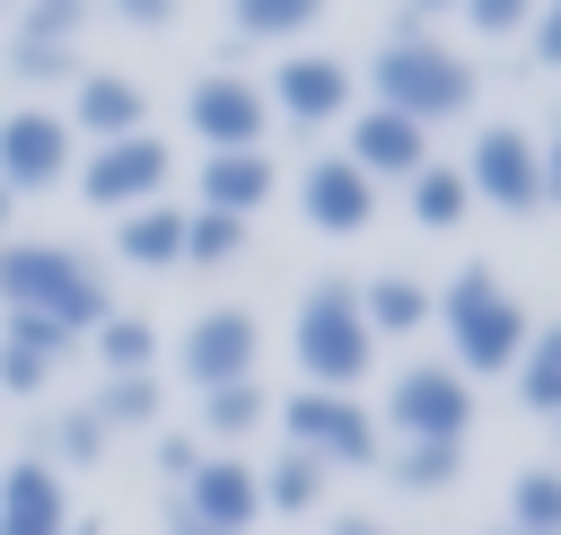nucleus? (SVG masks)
<instances>
[{
  "label": "nucleus",
  "mask_w": 561,
  "mask_h": 535,
  "mask_svg": "<svg viewBox=\"0 0 561 535\" xmlns=\"http://www.w3.org/2000/svg\"><path fill=\"white\" fill-rule=\"evenodd\" d=\"M0 307H26L61 333H96L114 316V289L96 272V254L79 246H53V237H0Z\"/></svg>",
  "instance_id": "1"
},
{
  "label": "nucleus",
  "mask_w": 561,
  "mask_h": 535,
  "mask_svg": "<svg viewBox=\"0 0 561 535\" xmlns=\"http://www.w3.org/2000/svg\"><path fill=\"white\" fill-rule=\"evenodd\" d=\"M438 333H447V368L473 386V377H500V368H517V351H526V333H535V316H526V298L491 272V263H465L447 289H438Z\"/></svg>",
  "instance_id": "2"
},
{
  "label": "nucleus",
  "mask_w": 561,
  "mask_h": 535,
  "mask_svg": "<svg viewBox=\"0 0 561 535\" xmlns=\"http://www.w3.org/2000/svg\"><path fill=\"white\" fill-rule=\"evenodd\" d=\"M368 88H377V105H386V114H412L421 132H438V123L473 114L482 70H473L456 44H438V35H386V44H377V61H368Z\"/></svg>",
  "instance_id": "3"
},
{
  "label": "nucleus",
  "mask_w": 561,
  "mask_h": 535,
  "mask_svg": "<svg viewBox=\"0 0 561 535\" xmlns=\"http://www.w3.org/2000/svg\"><path fill=\"white\" fill-rule=\"evenodd\" d=\"M289 351H298L307 386H324V395H359V377L377 368V333H368V316H359V289H351V281H316V289L298 298Z\"/></svg>",
  "instance_id": "4"
},
{
  "label": "nucleus",
  "mask_w": 561,
  "mask_h": 535,
  "mask_svg": "<svg viewBox=\"0 0 561 535\" xmlns=\"http://www.w3.org/2000/svg\"><path fill=\"white\" fill-rule=\"evenodd\" d=\"M280 447H298V456H316L324 474L333 465H377L386 456V430H377V412L359 403V395H324V386H298L289 403H280Z\"/></svg>",
  "instance_id": "5"
},
{
  "label": "nucleus",
  "mask_w": 561,
  "mask_h": 535,
  "mask_svg": "<svg viewBox=\"0 0 561 535\" xmlns=\"http://www.w3.org/2000/svg\"><path fill=\"white\" fill-rule=\"evenodd\" d=\"M386 439H438V447H465L473 430V386L447 368V360H412L386 377V412H377Z\"/></svg>",
  "instance_id": "6"
},
{
  "label": "nucleus",
  "mask_w": 561,
  "mask_h": 535,
  "mask_svg": "<svg viewBox=\"0 0 561 535\" xmlns=\"http://www.w3.org/2000/svg\"><path fill=\"white\" fill-rule=\"evenodd\" d=\"M167 175H175V149L158 140V132H131V140H96L88 158H79V193L96 202V210H140V202H167Z\"/></svg>",
  "instance_id": "7"
},
{
  "label": "nucleus",
  "mask_w": 561,
  "mask_h": 535,
  "mask_svg": "<svg viewBox=\"0 0 561 535\" xmlns=\"http://www.w3.org/2000/svg\"><path fill=\"white\" fill-rule=\"evenodd\" d=\"M465 193L491 202V210H535V202H543V149H535V132H517V123L473 132V149H465Z\"/></svg>",
  "instance_id": "8"
},
{
  "label": "nucleus",
  "mask_w": 561,
  "mask_h": 535,
  "mask_svg": "<svg viewBox=\"0 0 561 535\" xmlns=\"http://www.w3.org/2000/svg\"><path fill=\"white\" fill-rule=\"evenodd\" d=\"M175 368L210 395V386H237V377H254L263 368V325L245 316V307H202L184 333H175Z\"/></svg>",
  "instance_id": "9"
},
{
  "label": "nucleus",
  "mask_w": 561,
  "mask_h": 535,
  "mask_svg": "<svg viewBox=\"0 0 561 535\" xmlns=\"http://www.w3.org/2000/svg\"><path fill=\"white\" fill-rule=\"evenodd\" d=\"M263 123H272V105H263V79L202 70V79L184 88V132H193L202 149H263Z\"/></svg>",
  "instance_id": "10"
},
{
  "label": "nucleus",
  "mask_w": 561,
  "mask_h": 535,
  "mask_svg": "<svg viewBox=\"0 0 561 535\" xmlns=\"http://www.w3.org/2000/svg\"><path fill=\"white\" fill-rule=\"evenodd\" d=\"M61 175H70V123L44 114V105L0 114V193L26 202V193H53Z\"/></svg>",
  "instance_id": "11"
},
{
  "label": "nucleus",
  "mask_w": 561,
  "mask_h": 535,
  "mask_svg": "<svg viewBox=\"0 0 561 535\" xmlns=\"http://www.w3.org/2000/svg\"><path fill=\"white\" fill-rule=\"evenodd\" d=\"M263 105L280 123H298V132H324V123L351 114V61H333V53H280V70L263 79Z\"/></svg>",
  "instance_id": "12"
},
{
  "label": "nucleus",
  "mask_w": 561,
  "mask_h": 535,
  "mask_svg": "<svg viewBox=\"0 0 561 535\" xmlns=\"http://www.w3.org/2000/svg\"><path fill=\"white\" fill-rule=\"evenodd\" d=\"M175 509H193V517L219 526V535H245V526L263 517V482H254V465H245L237 447H202V465L184 474Z\"/></svg>",
  "instance_id": "13"
},
{
  "label": "nucleus",
  "mask_w": 561,
  "mask_h": 535,
  "mask_svg": "<svg viewBox=\"0 0 561 535\" xmlns=\"http://www.w3.org/2000/svg\"><path fill=\"white\" fill-rule=\"evenodd\" d=\"M298 210H307L316 237H359V228H377V184L333 149V158H307V175H298Z\"/></svg>",
  "instance_id": "14"
},
{
  "label": "nucleus",
  "mask_w": 561,
  "mask_h": 535,
  "mask_svg": "<svg viewBox=\"0 0 561 535\" xmlns=\"http://www.w3.org/2000/svg\"><path fill=\"white\" fill-rule=\"evenodd\" d=\"M368 184H412L421 167H430V132L412 123V114H386V105H359L351 114V149H342Z\"/></svg>",
  "instance_id": "15"
},
{
  "label": "nucleus",
  "mask_w": 561,
  "mask_h": 535,
  "mask_svg": "<svg viewBox=\"0 0 561 535\" xmlns=\"http://www.w3.org/2000/svg\"><path fill=\"white\" fill-rule=\"evenodd\" d=\"M70 140L88 132V140H131V132H149V88L140 79H123V70H88V79H70Z\"/></svg>",
  "instance_id": "16"
},
{
  "label": "nucleus",
  "mask_w": 561,
  "mask_h": 535,
  "mask_svg": "<svg viewBox=\"0 0 561 535\" xmlns=\"http://www.w3.org/2000/svg\"><path fill=\"white\" fill-rule=\"evenodd\" d=\"M70 526V482L44 456H18L0 474V535H61Z\"/></svg>",
  "instance_id": "17"
},
{
  "label": "nucleus",
  "mask_w": 561,
  "mask_h": 535,
  "mask_svg": "<svg viewBox=\"0 0 561 535\" xmlns=\"http://www.w3.org/2000/svg\"><path fill=\"white\" fill-rule=\"evenodd\" d=\"M272 184H280V167H272L263 149H210V158H202V202H193V210L254 219V210L272 202Z\"/></svg>",
  "instance_id": "18"
},
{
  "label": "nucleus",
  "mask_w": 561,
  "mask_h": 535,
  "mask_svg": "<svg viewBox=\"0 0 561 535\" xmlns=\"http://www.w3.org/2000/svg\"><path fill=\"white\" fill-rule=\"evenodd\" d=\"M114 254L140 263V272L184 263V210H175V202H140V210H123V219H114Z\"/></svg>",
  "instance_id": "19"
},
{
  "label": "nucleus",
  "mask_w": 561,
  "mask_h": 535,
  "mask_svg": "<svg viewBox=\"0 0 561 535\" xmlns=\"http://www.w3.org/2000/svg\"><path fill=\"white\" fill-rule=\"evenodd\" d=\"M430 307H438V289H430V281H412V272H377V281H359V316H368V333H377V342L421 333V325H430Z\"/></svg>",
  "instance_id": "20"
},
{
  "label": "nucleus",
  "mask_w": 561,
  "mask_h": 535,
  "mask_svg": "<svg viewBox=\"0 0 561 535\" xmlns=\"http://www.w3.org/2000/svg\"><path fill=\"white\" fill-rule=\"evenodd\" d=\"M403 202H412V228H465V210H473V193H465V167H456V158H430V167L403 184Z\"/></svg>",
  "instance_id": "21"
},
{
  "label": "nucleus",
  "mask_w": 561,
  "mask_h": 535,
  "mask_svg": "<svg viewBox=\"0 0 561 535\" xmlns=\"http://www.w3.org/2000/svg\"><path fill=\"white\" fill-rule=\"evenodd\" d=\"M88 342H96V368H105V377H149V368H158V325L131 316V307H114Z\"/></svg>",
  "instance_id": "22"
},
{
  "label": "nucleus",
  "mask_w": 561,
  "mask_h": 535,
  "mask_svg": "<svg viewBox=\"0 0 561 535\" xmlns=\"http://www.w3.org/2000/svg\"><path fill=\"white\" fill-rule=\"evenodd\" d=\"M88 412L105 421V439H114V430H158V421H167V386H158V377H105V386L88 395Z\"/></svg>",
  "instance_id": "23"
},
{
  "label": "nucleus",
  "mask_w": 561,
  "mask_h": 535,
  "mask_svg": "<svg viewBox=\"0 0 561 535\" xmlns=\"http://www.w3.org/2000/svg\"><path fill=\"white\" fill-rule=\"evenodd\" d=\"M263 421H272V395H263L254 377H237V386H210V395H202V430H193V439H202V447H210V439H254Z\"/></svg>",
  "instance_id": "24"
},
{
  "label": "nucleus",
  "mask_w": 561,
  "mask_h": 535,
  "mask_svg": "<svg viewBox=\"0 0 561 535\" xmlns=\"http://www.w3.org/2000/svg\"><path fill=\"white\" fill-rule=\"evenodd\" d=\"M377 465L394 474V491H447V482L465 474V447H438V439H386Z\"/></svg>",
  "instance_id": "25"
},
{
  "label": "nucleus",
  "mask_w": 561,
  "mask_h": 535,
  "mask_svg": "<svg viewBox=\"0 0 561 535\" xmlns=\"http://www.w3.org/2000/svg\"><path fill=\"white\" fill-rule=\"evenodd\" d=\"M254 482H263V517H272V509H280V517H307V509L324 500V465L298 456V447H280L272 465H254Z\"/></svg>",
  "instance_id": "26"
},
{
  "label": "nucleus",
  "mask_w": 561,
  "mask_h": 535,
  "mask_svg": "<svg viewBox=\"0 0 561 535\" xmlns=\"http://www.w3.org/2000/svg\"><path fill=\"white\" fill-rule=\"evenodd\" d=\"M508 377H517V403H526V412H543V421H552V412H561V325H535V333H526V351H517V368H508Z\"/></svg>",
  "instance_id": "27"
},
{
  "label": "nucleus",
  "mask_w": 561,
  "mask_h": 535,
  "mask_svg": "<svg viewBox=\"0 0 561 535\" xmlns=\"http://www.w3.org/2000/svg\"><path fill=\"white\" fill-rule=\"evenodd\" d=\"M35 439H44V447H35V456H44V465H53V474H61V465H70V474H88V465H96V456H105V421H96V412H88V403H70V412H53V421H44V430H35Z\"/></svg>",
  "instance_id": "28"
},
{
  "label": "nucleus",
  "mask_w": 561,
  "mask_h": 535,
  "mask_svg": "<svg viewBox=\"0 0 561 535\" xmlns=\"http://www.w3.org/2000/svg\"><path fill=\"white\" fill-rule=\"evenodd\" d=\"M316 18H324V0H228L237 44H289V35H307Z\"/></svg>",
  "instance_id": "29"
},
{
  "label": "nucleus",
  "mask_w": 561,
  "mask_h": 535,
  "mask_svg": "<svg viewBox=\"0 0 561 535\" xmlns=\"http://www.w3.org/2000/svg\"><path fill=\"white\" fill-rule=\"evenodd\" d=\"M508 535H561V465H526L508 482Z\"/></svg>",
  "instance_id": "30"
},
{
  "label": "nucleus",
  "mask_w": 561,
  "mask_h": 535,
  "mask_svg": "<svg viewBox=\"0 0 561 535\" xmlns=\"http://www.w3.org/2000/svg\"><path fill=\"white\" fill-rule=\"evenodd\" d=\"M96 18V0H18V26L9 35H26V44H70L79 53V26Z\"/></svg>",
  "instance_id": "31"
},
{
  "label": "nucleus",
  "mask_w": 561,
  "mask_h": 535,
  "mask_svg": "<svg viewBox=\"0 0 561 535\" xmlns=\"http://www.w3.org/2000/svg\"><path fill=\"white\" fill-rule=\"evenodd\" d=\"M245 246V219L228 210H184V263H237Z\"/></svg>",
  "instance_id": "32"
},
{
  "label": "nucleus",
  "mask_w": 561,
  "mask_h": 535,
  "mask_svg": "<svg viewBox=\"0 0 561 535\" xmlns=\"http://www.w3.org/2000/svg\"><path fill=\"white\" fill-rule=\"evenodd\" d=\"M0 342H26V351H44L53 368L79 351V333H61V325H44V316H26V307H0Z\"/></svg>",
  "instance_id": "33"
},
{
  "label": "nucleus",
  "mask_w": 561,
  "mask_h": 535,
  "mask_svg": "<svg viewBox=\"0 0 561 535\" xmlns=\"http://www.w3.org/2000/svg\"><path fill=\"white\" fill-rule=\"evenodd\" d=\"M456 18H465L473 35H491V44H508V35L535 26V0H456Z\"/></svg>",
  "instance_id": "34"
},
{
  "label": "nucleus",
  "mask_w": 561,
  "mask_h": 535,
  "mask_svg": "<svg viewBox=\"0 0 561 535\" xmlns=\"http://www.w3.org/2000/svg\"><path fill=\"white\" fill-rule=\"evenodd\" d=\"M9 70H18V79H70L79 53H70V44H26V35H9Z\"/></svg>",
  "instance_id": "35"
},
{
  "label": "nucleus",
  "mask_w": 561,
  "mask_h": 535,
  "mask_svg": "<svg viewBox=\"0 0 561 535\" xmlns=\"http://www.w3.org/2000/svg\"><path fill=\"white\" fill-rule=\"evenodd\" d=\"M44 386H53V360L26 342H0V395H44Z\"/></svg>",
  "instance_id": "36"
},
{
  "label": "nucleus",
  "mask_w": 561,
  "mask_h": 535,
  "mask_svg": "<svg viewBox=\"0 0 561 535\" xmlns=\"http://www.w3.org/2000/svg\"><path fill=\"white\" fill-rule=\"evenodd\" d=\"M175 9H184V0H105V18H123L131 35H158V26H175Z\"/></svg>",
  "instance_id": "37"
},
{
  "label": "nucleus",
  "mask_w": 561,
  "mask_h": 535,
  "mask_svg": "<svg viewBox=\"0 0 561 535\" xmlns=\"http://www.w3.org/2000/svg\"><path fill=\"white\" fill-rule=\"evenodd\" d=\"M193 465H202V439H184V430H158V474H167L175 491H184V474H193Z\"/></svg>",
  "instance_id": "38"
},
{
  "label": "nucleus",
  "mask_w": 561,
  "mask_h": 535,
  "mask_svg": "<svg viewBox=\"0 0 561 535\" xmlns=\"http://www.w3.org/2000/svg\"><path fill=\"white\" fill-rule=\"evenodd\" d=\"M526 44H535V61H543V70H561V0H552V9H535Z\"/></svg>",
  "instance_id": "39"
},
{
  "label": "nucleus",
  "mask_w": 561,
  "mask_h": 535,
  "mask_svg": "<svg viewBox=\"0 0 561 535\" xmlns=\"http://www.w3.org/2000/svg\"><path fill=\"white\" fill-rule=\"evenodd\" d=\"M430 18H456V0H403V26L394 35H430Z\"/></svg>",
  "instance_id": "40"
},
{
  "label": "nucleus",
  "mask_w": 561,
  "mask_h": 535,
  "mask_svg": "<svg viewBox=\"0 0 561 535\" xmlns=\"http://www.w3.org/2000/svg\"><path fill=\"white\" fill-rule=\"evenodd\" d=\"M543 149V202H561V123H552V140H535Z\"/></svg>",
  "instance_id": "41"
},
{
  "label": "nucleus",
  "mask_w": 561,
  "mask_h": 535,
  "mask_svg": "<svg viewBox=\"0 0 561 535\" xmlns=\"http://www.w3.org/2000/svg\"><path fill=\"white\" fill-rule=\"evenodd\" d=\"M167 535H219V526H202L193 509H175V500H167Z\"/></svg>",
  "instance_id": "42"
},
{
  "label": "nucleus",
  "mask_w": 561,
  "mask_h": 535,
  "mask_svg": "<svg viewBox=\"0 0 561 535\" xmlns=\"http://www.w3.org/2000/svg\"><path fill=\"white\" fill-rule=\"evenodd\" d=\"M324 535H394V526H377V517H333Z\"/></svg>",
  "instance_id": "43"
},
{
  "label": "nucleus",
  "mask_w": 561,
  "mask_h": 535,
  "mask_svg": "<svg viewBox=\"0 0 561 535\" xmlns=\"http://www.w3.org/2000/svg\"><path fill=\"white\" fill-rule=\"evenodd\" d=\"M61 535H105V526H96V517H70V526H61Z\"/></svg>",
  "instance_id": "44"
},
{
  "label": "nucleus",
  "mask_w": 561,
  "mask_h": 535,
  "mask_svg": "<svg viewBox=\"0 0 561 535\" xmlns=\"http://www.w3.org/2000/svg\"><path fill=\"white\" fill-rule=\"evenodd\" d=\"M9 219H18V202H9V193H0V228H9Z\"/></svg>",
  "instance_id": "45"
},
{
  "label": "nucleus",
  "mask_w": 561,
  "mask_h": 535,
  "mask_svg": "<svg viewBox=\"0 0 561 535\" xmlns=\"http://www.w3.org/2000/svg\"><path fill=\"white\" fill-rule=\"evenodd\" d=\"M0 9H18V0H0Z\"/></svg>",
  "instance_id": "46"
},
{
  "label": "nucleus",
  "mask_w": 561,
  "mask_h": 535,
  "mask_svg": "<svg viewBox=\"0 0 561 535\" xmlns=\"http://www.w3.org/2000/svg\"><path fill=\"white\" fill-rule=\"evenodd\" d=\"M552 430H561V412H552Z\"/></svg>",
  "instance_id": "47"
},
{
  "label": "nucleus",
  "mask_w": 561,
  "mask_h": 535,
  "mask_svg": "<svg viewBox=\"0 0 561 535\" xmlns=\"http://www.w3.org/2000/svg\"><path fill=\"white\" fill-rule=\"evenodd\" d=\"M500 535H508V526H500Z\"/></svg>",
  "instance_id": "48"
}]
</instances>
